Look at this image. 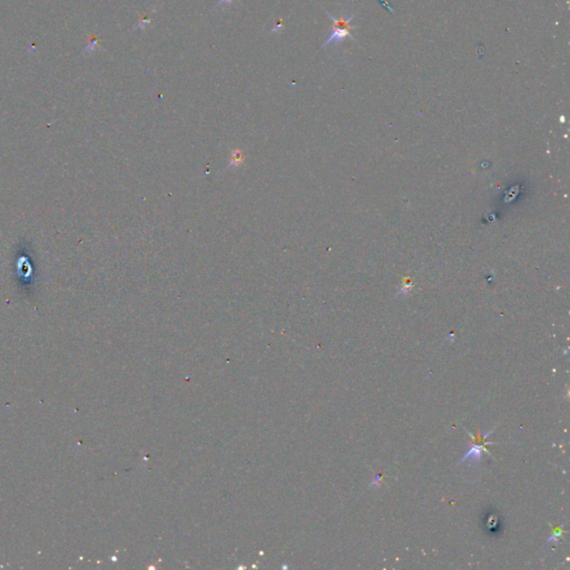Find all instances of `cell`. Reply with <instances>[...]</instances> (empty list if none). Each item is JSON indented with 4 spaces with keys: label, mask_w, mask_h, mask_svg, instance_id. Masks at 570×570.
Instances as JSON below:
<instances>
[{
    "label": "cell",
    "mask_w": 570,
    "mask_h": 570,
    "mask_svg": "<svg viewBox=\"0 0 570 570\" xmlns=\"http://www.w3.org/2000/svg\"><path fill=\"white\" fill-rule=\"evenodd\" d=\"M492 431L488 432L486 434V436H483V439L481 440L482 442H481L480 445H472V446H470V450L468 451V452H467V454H465V456H463V458L461 459V461L459 462L458 465H461V463L467 461V460H468V459H471V460H472V461H479L481 459V456H482L483 451H486L487 453H489V451L487 450L486 446L488 445H490V444H489V442H485V440H486V439L488 438V436H489V434ZM489 454H491V453H489Z\"/></svg>",
    "instance_id": "2"
},
{
    "label": "cell",
    "mask_w": 570,
    "mask_h": 570,
    "mask_svg": "<svg viewBox=\"0 0 570 570\" xmlns=\"http://www.w3.org/2000/svg\"><path fill=\"white\" fill-rule=\"evenodd\" d=\"M233 1H234V0H221V1L217 3L216 7H227L231 5Z\"/></svg>",
    "instance_id": "3"
},
{
    "label": "cell",
    "mask_w": 570,
    "mask_h": 570,
    "mask_svg": "<svg viewBox=\"0 0 570 570\" xmlns=\"http://www.w3.org/2000/svg\"><path fill=\"white\" fill-rule=\"evenodd\" d=\"M329 17L331 18L332 22H333V32H332V35L329 37V39L326 40L323 45V47H325L329 45L330 43H341L342 40H344L347 38V37H350V38L354 39L353 37L351 36V29H353V26H350V22L352 19H353L354 15H352L351 17H347V18H344L343 16H341L340 18H334L332 17L330 14Z\"/></svg>",
    "instance_id": "1"
},
{
    "label": "cell",
    "mask_w": 570,
    "mask_h": 570,
    "mask_svg": "<svg viewBox=\"0 0 570 570\" xmlns=\"http://www.w3.org/2000/svg\"><path fill=\"white\" fill-rule=\"evenodd\" d=\"M149 19H147V18H145V17H143V18H142V23L139 24V27H141V28H144V27L146 26V25H149Z\"/></svg>",
    "instance_id": "4"
}]
</instances>
